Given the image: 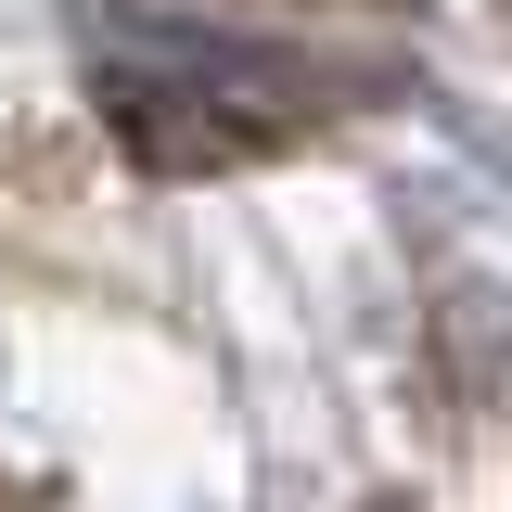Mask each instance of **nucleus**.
Masks as SVG:
<instances>
[{"instance_id":"nucleus-1","label":"nucleus","mask_w":512,"mask_h":512,"mask_svg":"<svg viewBox=\"0 0 512 512\" xmlns=\"http://www.w3.org/2000/svg\"><path fill=\"white\" fill-rule=\"evenodd\" d=\"M282 90H295V64L218 52L205 26H154V39L116 26L103 39V116L128 128L141 167H231V154H256L282 128Z\"/></svg>"},{"instance_id":"nucleus-2","label":"nucleus","mask_w":512,"mask_h":512,"mask_svg":"<svg viewBox=\"0 0 512 512\" xmlns=\"http://www.w3.org/2000/svg\"><path fill=\"white\" fill-rule=\"evenodd\" d=\"M372 512H397V500H372Z\"/></svg>"}]
</instances>
